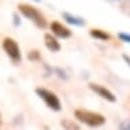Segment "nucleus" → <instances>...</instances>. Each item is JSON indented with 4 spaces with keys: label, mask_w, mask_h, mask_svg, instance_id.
I'll use <instances>...</instances> for the list:
<instances>
[{
    "label": "nucleus",
    "mask_w": 130,
    "mask_h": 130,
    "mask_svg": "<svg viewBox=\"0 0 130 130\" xmlns=\"http://www.w3.org/2000/svg\"><path fill=\"white\" fill-rule=\"evenodd\" d=\"M44 44L51 52L60 51V44H59V41L56 40V37L52 33H47L44 36Z\"/></svg>",
    "instance_id": "7"
},
{
    "label": "nucleus",
    "mask_w": 130,
    "mask_h": 130,
    "mask_svg": "<svg viewBox=\"0 0 130 130\" xmlns=\"http://www.w3.org/2000/svg\"><path fill=\"white\" fill-rule=\"evenodd\" d=\"M112 2H119V0H112Z\"/></svg>",
    "instance_id": "19"
},
{
    "label": "nucleus",
    "mask_w": 130,
    "mask_h": 130,
    "mask_svg": "<svg viewBox=\"0 0 130 130\" xmlns=\"http://www.w3.org/2000/svg\"><path fill=\"white\" fill-rule=\"evenodd\" d=\"M12 18H14V25L19 26L21 25V19H19V17H18V12H14L12 14Z\"/></svg>",
    "instance_id": "15"
},
{
    "label": "nucleus",
    "mask_w": 130,
    "mask_h": 130,
    "mask_svg": "<svg viewBox=\"0 0 130 130\" xmlns=\"http://www.w3.org/2000/svg\"><path fill=\"white\" fill-rule=\"evenodd\" d=\"M36 94L41 100H44V103L47 104L48 108H51L52 111H60L62 110L60 100H59V97L56 96L54 92L45 89V88H36Z\"/></svg>",
    "instance_id": "3"
},
{
    "label": "nucleus",
    "mask_w": 130,
    "mask_h": 130,
    "mask_svg": "<svg viewBox=\"0 0 130 130\" xmlns=\"http://www.w3.org/2000/svg\"><path fill=\"white\" fill-rule=\"evenodd\" d=\"M50 29L52 31L55 37H60V38H69L71 36V30L67 26L62 25L60 22H52L50 25Z\"/></svg>",
    "instance_id": "6"
},
{
    "label": "nucleus",
    "mask_w": 130,
    "mask_h": 130,
    "mask_svg": "<svg viewBox=\"0 0 130 130\" xmlns=\"http://www.w3.org/2000/svg\"><path fill=\"white\" fill-rule=\"evenodd\" d=\"M27 59H29V60H31V62H36V60H40V59H41L40 51H37V50L29 51V54H27Z\"/></svg>",
    "instance_id": "11"
},
{
    "label": "nucleus",
    "mask_w": 130,
    "mask_h": 130,
    "mask_svg": "<svg viewBox=\"0 0 130 130\" xmlns=\"http://www.w3.org/2000/svg\"><path fill=\"white\" fill-rule=\"evenodd\" d=\"M119 130H130V119L122 122L121 126H119Z\"/></svg>",
    "instance_id": "13"
},
{
    "label": "nucleus",
    "mask_w": 130,
    "mask_h": 130,
    "mask_svg": "<svg viewBox=\"0 0 130 130\" xmlns=\"http://www.w3.org/2000/svg\"><path fill=\"white\" fill-rule=\"evenodd\" d=\"M89 89L92 90V92L96 93L97 96L103 97V99L107 100V101H111V103H115V101H117V97H115V94L112 93L110 89H107L105 86H103V85H99V84L90 82V84H89Z\"/></svg>",
    "instance_id": "5"
},
{
    "label": "nucleus",
    "mask_w": 130,
    "mask_h": 130,
    "mask_svg": "<svg viewBox=\"0 0 130 130\" xmlns=\"http://www.w3.org/2000/svg\"><path fill=\"white\" fill-rule=\"evenodd\" d=\"M2 47L4 52L8 55V58L11 59L14 63H19L21 59H22V55H21V50L18 47V43H17L14 38L11 37H6L2 43Z\"/></svg>",
    "instance_id": "4"
},
{
    "label": "nucleus",
    "mask_w": 130,
    "mask_h": 130,
    "mask_svg": "<svg viewBox=\"0 0 130 130\" xmlns=\"http://www.w3.org/2000/svg\"><path fill=\"white\" fill-rule=\"evenodd\" d=\"M122 59H123V60L126 62V64L130 67V56H129L127 54H123V55H122Z\"/></svg>",
    "instance_id": "16"
},
{
    "label": "nucleus",
    "mask_w": 130,
    "mask_h": 130,
    "mask_svg": "<svg viewBox=\"0 0 130 130\" xmlns=\"http://www.w3.org/2000/svg\"><path fill=\"white\" fill-rule=\"evenodd\" d=\"M56 73H58V75L60 77V78H63V79H67V75H66V73L63 71L62 69H59V67H56V69H54Z\"/></svg>",
    "instance_id": "14"
},
{
    "label": "nucleus",
    "mask_w": 130,
    "mask_h": 130,
    "mask_svg": "<svg viewBox=\"0 0 130 130\" xmlns=\"http://www.w3.org/2000/svg\"><path fill=\"white\" fill-rule=\"evenodd\" d=\"M62 18L66 21L70 25H74V26H85L86 25V21L81 17H77V15H73L70 12H62Z\"/></svg>",
    "instance_id": "8"
},
{
    "label": "nucleus",
    "mask_w": 130,
    "mask_h": 130,
    "mask_svg": "<svg viewBox=\"0 0 130 130\" xmlns=\"http://www.w3.org/2000/svg\"><path fill=\"white\" fill-rule=\"evenodd\" d=\"M118 38L123 43H130V33H125V31H121L118 33Z\"/></svg>",
    "instance_id": "12"
},
{
    "label": "nucleus",
    "mask_w": 130,
    "mask_h": 130,
    "mask_svg": "<svg viewBox=\"0 0 130 130\" xmlns=\"http://www.w3.org/2000/svg\"><path fill=\"white\" fill-rule=\"evenodd\" d=\"M0 125H2V115H0Z\"/></svg>",
    "instance_id": "17"
},
{
    "label": "nucleus",
    "mask_w": 130,
    "mask_h": 130,
    "mask_svg": "<svg viewBox=\"0 0 130 130\" xmlns=\"http://www.w3.org/2000/svg\"><path fill=\"white\" fill-rule=\"evenodd\" d=\"M89 34L92 36L93 38L96 40H101V41H107V40H111V36L107 33V31L101 30V29H92L89 31Z\"/></svg>",
    "instance_id": "9"
},
{
    "label": "nucleus",
    "mask_w": 130,
    "mask_h": 130,
    "mask_svg": "<svg viewBox=\"0 0 130 130\" xmlns=\"http://www.w3.org/2000/svg\"><path fill=\"white\" fill-rule=\"evenodd\" d=\"M18 11L23 17H26L27 19H30L38 29H45L47 27V19H45V17L38 11L36 7L30 6V4H19Z\"/></svg>",
    "instance_id": "2"
},
{
    "label": "nucleus",
    "mask_w": 130,
    "mask_h": 130,
    "mask_svg": "<svg viewBox=\"0 0 130 130\" xmlns=\"http://www.w3.org/2000/svg\"><path fill=\"white\" fill-rule=\"evenodd\" d=\"M60 125L63 126V129H64V130H81L79 126L77 123H74L73 121H66V119H64V121L60 122Z\"/></svg>",
    "instance_id": "10"
},
{
    "label": "nucleus",
    "mask_w": 130,
    "mask_h": 130,
    "mask_svg": "<svg viewBox=\"0 0 130 130\" xmlns=\"http://www.w3.org/2000/svg\"><path fill=\"white\" fill-rule=\"evenodd\" d=\"M33 2H41V0H33Z\"/></svg>",
    "instance_id": "18"
},
{
    "label": "nucleus",
    "mask_w": 130,
    "mask_h": 130,
    "mask_svg": "<svg viewBox=\"0 0 130 130\" xmlns=\"http://www.w3.org/2000/svg\"><path fill=\"white\" fill-rule=\"evenodd\" d=\"M74 117L78 119L81 123H85L90 127H99L105 123V118L104 115L99 114V112H93V111H88V110H75L74 111Z\"/></svg>",
    "instance_id": "1"
}]
</instances>
